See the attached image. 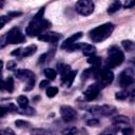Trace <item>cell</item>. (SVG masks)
Returning <instances> with one entry per match:
<instances>
[{
	"label": "cell",
	"mask_w": 135,
	"mask_h": 135,
	"mask_svg": "<svg viewBox=\"0 0 135 135\" xmlns=\"http://www.w3.org/2000/svg\"><path fill=\"white\" fill-rule=\"evenodd\" d=\"M31 135H52V132L43 128H34L30 131Z\"/></svg>",
	"instance_id": "19"
},
{
	"label": "cell",
	"mask_w": 135,
	"mask_h": 135,
	"mask_svg": "<svg viewBox=\"0 0 135 135\" xmlns=\"http://www.w3.org/2000/svg\"><path fill=\"white\" fill-rule=\"evenodd\" d=\"M21 51H22V49L14 50V52H12L11 55H12V56H21Z\"/></svg>",
	"instance_id": "42"
},
{
	"label": "cell",
	"mask_w": 135,
	"mask_h": 135,
	"mask_svg": "<svg viewBox=\"0 0 135 135\" xmlns=\"http://www.w3.org/2000/svg\"><path fill=\"white\" fill-rule=\"evenodd\" d=\"M4 4H5L4 1H0V8H2V7L4 6Z\"/></svg>",
	"instance_id": "45"
},
{
	"label": "cell",
	"mask_w": 135,
	"mask_h": 135,
	"mask_svg": "<svg viewBox=\"0 0 135 135\" xmlns=\"http://www.w3.org/2000/svg\"><path fill=\"white\" fill-rule=\"evenodd\" d=\"M7 112H8V110H7L6 108H4V107H0V118L3 117V116H5V115L7 114Z\"/></svg>",
	"instance_id": "40"
},
{
	"label": "cell",
	"mask_w": 135,
	"mask_h": 135,
	"mask_svg": "<svg viewBox=\"0 0 135 135\" xmlns=\"http://www.w3.org/2000/svg\"><path fill=\"white\" fill-rule=\"evenodd\" d=\"M134 1H130V0H127L126 2H124V4H123V6L126 7V8H131V7H133L134 6Z\"/></svg>",
	"instance_id": "37"
},
{
	"label": "cell",
	"mask_w": 135,
	"mask_h": 135,
	"mask_svg": "<svg viewBox=\"0 0 135 135\" xmlns=\"http://www.w3.org/2000/svg\"><path fill=\"white\" fill-rule=\"evenodd\" d=\"M124 61V54L123 52L116 45H113L108 51V58H107V69L115 68L120 65Z\"/></svg>",
	"instance_id": "3"
},
{
	"label": "cell",
	"mask_w": 135,
	"mask_h": 135,
	"mask_svg": "<svg viewBox=\"0 0 135 135\" xmlns=\"http://www.w3.org/2000/svg\"><path fill=\"white\" fill-rule=\"evenodd\" d=\"M7 43H6V40H5V35L4 36H2V37H0V49H3L5 45H6Z\"/></svg>",
	"instance_id": "39"
},
{
	"label": "cell",
	"mask_w": 135,
	"mask_h": 135,
	"mask_svg": "<svg viewBox=\"0 0 135 135\" xmlns=\"http://www.w3.org/2000/svg\"><path fill=\"white\" fill-rule=\"evenodd\" d=\"M134 82V74L132 69H127L122 71L118 76V83L121 88L127 89Z\"/></svg>",
	"instance_id": "9"
},
{
	"label": "cell",
	"mask_w": 135,
	"mask_h": 135,
	"mask_svg": "<svg viewBox=\"0 0 135 135\" xmlns=\"http://www.w3.org/2000/svg\"><path fill=\"white\" fill-rule=\"evenodd\" d=\"M130 93L128 91H119V92H116L115 93V98L117 100H126L128 97H129Z\"/></svg>",
	"instance_id": "27"
},
{
	"label": "cell",
	"mask_w": 135,
	"mask_h": 135,
	"mask_svg": "<svg viewBox=\"0 0 135 135\" xmlns=\"http://www.w3.org/2000/svg\"><path fill=\"white\" fill-rule=\"evenodd\" d=\"M88 111L92 114L99 115V116H112L117 112L114 105L110 104H102V105H91L88 108Z\"/></svg>",
	"instance_id": "6"
},
{
	"label": "cell",
	"mask_w": 135,
	"mask_h": 135,
	"mask_svg": "<svg viewBox=\"0 0 135 135\" xmlns=\"http://www.w3.org/2000/svg\"><path fill=\"white\" fill-rule=\"evenodd\" d=\"M83 44L84 43H80V42H75V43H73V44H71V45H69L65 50L68 51V52H75V51H78V50H81L82 49V46H83Z\"/></svg>",
	"instance_id": "28"
},
{
	"label": "cell",
	"mask_w": 135,
	"mask_h": 135,
	"mask_svg": "<svg viewBox=\"0 0 135 135\" xmlns=\"http://www.w3.org/2000/svg\"><path fill=\"white\" fill-rule=\"evenodd\" d=\"M99 91H100V89L98 88V85L96 83H94L86 88V90L83 92V96L88 101H92L98 96Z\"/></svg>",
	"instance_id": "12"
},
{
	"label": "cell",
	"mask_w": 135,
	"mask_h": 135,
	"mask_svg": "<svg viewBox=\"0 0 135 135\" xmlns=\"http://www.w3.org/2000/svg\"><path fill=\"white\" fill-rule=\"evenodd\" d=\"M2 133H3V135H15V132L9 128H7L4 131H2Z\"/></svg>",
	"instance_id": "41"
},
{
	"label": "cell",
	"mask_w": 135,
	"mask_h": 135,
	"mask_svg": "<svg viewBox=\"0 0 135 135\" xmlns=\"http://www.w3.org/2000/svg\"><path fill=\"white\" fill-rule=\"evenodd\" d=\"M44 76L47 78V80H54L57 76V72L54 69L47 68V69H44Z\"/></svg>",
	"instance_id": "24"
},
{
	"label": "cell",
	"mask_w": 135,
	"mask_h": 135,
	"mask_svg": "<svg viewBox=\"0 0 135 135\" xmlns=\"http://www.w3.org/2000/svg\"><path fill=\"white\" fill-rule=\"evenodd\" d=\"M44 15V7H41L37 14L34 16V18L32 19V21L28 23L25 33L30 36V37H34V36H39L42 34L43 31L47 30L51 26V22L46 19L43 18Z\"/></svg>",
	"instance_id": "1"
},
{
	"label": "cell",
	"mask_w": 135,
	"mask_h": 135,
	"mask_svg": "<svg viewBox=\"0 0 135 135\" xmlns=\"http://www.w3.org/2000/svg\"><path fill=\"white\" fill-rule=\"evenodd\" d=\"M95 79H96V84L98 85V88L103 89L112 83V81L114 80V74L110 69H107V68L102 70L99 69V71L97 72L95 76Z\"/></svg>",
	"instance_id": "4"
},
{
	"label": "cell",
	"mask_w": 135,
	"mask_h": 135,
	"mask_svg": "<svg viewBox=\"0 0 135 135\" xmlns=\"http://www.w3.org/2000/svg\"><path fill=\"white\" fill-rule=\"evenodd\" d=\"M5 40L7 44H18L25 41V36L18 27H13L6 33Z\"/></svg>",
	"instance_id": "7"
},
{
	"label": "cell",
	"mask_w": 135,
	"mask_h": 135,
	"mask_svg": "<svg viewBox=\"0 0 135 135\" xmlns=\"http://www.w3.org/2000/svg\"><path fill=\"white\" fill-rule=\"evenodd\" d=\"M121 133H122V135H133L134 130H133L132 127L128 126V127H124V128L121 129Z\"/></svg>",
	"instance_id": "32"
},
{
	"label": "cell",
	"mask_w": 135,
	"mask_h": 135,
	"mask_svg": "<svg viewBox=\"0 0 135 135\" xmlns=\"http://www.w3.org/2000/svg\"><path fill=\"white\" fill-rule=\"evenodd\" d=\"M57 70H58V72H59V74H60V76H61V82L64 83L65 80H66L68 75H69L70 72L72 71V70H71V66H70L69 64H64V63H61V62H60V63L57 64Z\"/></svg>",
	"instance_id": "14"
},
{
	"label": "cell",
	"mask_w": 135,
	"mask_h": 135,
	"mask_svg": "<svg viewBox=\"0 0 135 135\" xmlns=\"http://www.w3.org/2000/svg\"><path fill=\"white\" fill-rule=\"evenodd\" d=\"M15 126L19 129H23V128H28L31 126V123L26 120H23V119H18L15 121Z\"/></svg>",
	"instance_id": "30"
},
{
	"label": "cell",
	"mask_w": 135,
	"mask_h": 135,
	"mask_svg": "<svg viewBox=\"0 0 135 135\" xmlns=\"http://www.w3.org/2000/svg\"><path fill=\"white\" fill-rule=\"evenodd\" d=\"M76 74H77V71H71L70 72V74L68 75V77H66V80H65V82H64V84L65 85H68L69 88L72 85V83H73V81H74V79H75V77H76Z\"/></svg>",
	"instance_id": "26"
},
{
	"label": "cell",
	"mask_w": 135,
	"mask_h": 135,
	"mask_svg": "<svg viewBox=\"0 0 135 135\" xmlns=\"http://www.w3.org/2000/svg\"><path fill=\"white\" fill-rule=\"evenodd\" d=\"M86 126H89V127H97V126H99V120L97 118H90L89 120H86Z\"/></svg>",
	"instance_id": "35"
},
{
	"label": "cell",
	"mask_w": 135,
	"mask_h": 135,
	"mask_svg": "<svg viewBox=\"0 0 135 135\" xmlns=\"http://www.w3.org/2000/svg\"><path fill=\"white\" fill-rule=\"evenodd\" d=\"M17 103L20 107V109H25L28 107V98L25 95H20L17 98Z\"/></svg>",
	"instance_id": "21"
},
{
	"label": "cell",
	"mask_w": 135,
	"mask_h": 135,
	"mask_svg": "<svg viewBox=\"0 0 135 135\" xmlns=\"http://www.w3.org/2000/svg\"><path fill=\"white\" fill-rule=\"evenodd\" d=\"M82 37V32H77V33H75V34H73L72 36H70L68 39H65L63 42H62V44H61V49H66L69 45H71V44H73V43H75L78 39H80Z\"/></svg>",
	"instance_id": "15"
},
{
	"label": "cell",
	"mask_w": 135,
	"mask_h": 135,
	"mask_svg": "<svg viewBox=\"0 0 135 135\" xmlns=\"http://www.w3.org/2000/svg\"><path fill=\"white\" fill-rule=\"evenodd\" d=\"M98 71H99V68H97V66H92L90 69L84 70L82 72V80L83 79L86 80L89 78H95V76H96V74H97Z\"/></svg>",
	"instance_id": "16"
},
{
	"label": "cell",
	"mask_w": 135,
	"mask_h": 135,
	"mask_svg": "<svg viewBox=\"0 0 135 135\" xmlns=\"http://www.w3.org/2000/svg\"><path fill=\"white\" fill-rule=\"evenodd\" d=\"M46 56H47V53H44V54H42L40 57H39V63H41V62H44L45 61V59H46Z\"/></svg>",
	"instance_id": "43"
},
{
	"label": "cell",
	"mask_w": 135,
	"mask_h": 135,
	"mask_svg": "<svg viewBox=\"0 0 135 135\" xmlns=\"http://www.w3.org/2000/svg\"><path fill=\"white\" fill-rule=\"evenodd\" d=\"M94 3L90 0H79L78 2H76L75 5V9L78 14L82 15V16H89L94 12Z\"/></svg>",
	"instance_id": "8"
},
{
	"label": "cell",
	"mask_w": 135,
	"mask_h": 135,
	"mask_svg": "<svg viewBox=\"0 0 135 135\" xmlns=\"http://www.w3.org/2000/svg\"><path fill=\"white\" fill-rule=\"evenodd\" d=\"M0 135H3V133H2V131H0Z\"/></svg>",
	"instance_id": "47"
},
{
	"label": "cell",
	"mask_w": 135,
	"mask_h": 135,
	"mask_svg": "<svg viewBox=\"0 0 135 135\" xmlns=\"http://www.w3.org/2000/svg\"><path fill=\"white\" fill-rule=\"evenodd\" d=\"M19 113L25 114V115H33V114H35V110H34L33 108L27 107V108H25V109H21V111H19Z\"/></svg>",
	"instance_id": "34"
},
{
	"label": "cell",
	"mask_w": 135,
	"mask_h": 135,
	"mask_svg": "<svg viewBox=\"0 0 135 135\" xmlns=\"http://www.w3.org/2000/svg\"><path fill=\"white\" fill-rule=\"evenodd\" d=\"M62 38V35L60 33H56V32H50V33H45V34H41L38 36V39L40 41H44V42H57Z\"/></svg>",
	"instance_id": "11"
},
{
	"label": "cell",
	"mask_w": 135,
	"mask_h": 135,
	"mask_svg": "<svg viewBox=\"0 0 135 135\" xmlns=\"http://www.w3.org/2000/svg\"><path fill=\"white\" fill-rule=\"evenodd\" d=\"M60 115L63 121L65 122H71L74 121L77 118V112L76 110L71 107V105H61L60 107Z\"/></svg>",
	"instance_id": "10"
},
{
	"label": "cell",
	"mask_w": 135,
	"mask_h": 135,
	"mask_svg": "<svg viewBox=\"0 0 135 135\" xmlns=\"http://www.w3.org/2000/svg\"><path fill=\"white\" fill-rule=\"evenodd\" d=\"M17 68V62L16 61H14V60H9L8 62H7V70H14V69H16Z\"/></svg>",
	"instance_id": "36"
},
{
	"label": "cell",
	"mask_w": 135,
	"mask_h": 135,
	"mask_svg": "<svg viewBox=\"0 0 135 135\" xmlns=\"http://www.w3.org/2000/svg\"><path fill=\"white\" fill-rule=\"evenodd\" d=\"M112 123L114 127H116L117 129H119V127H128L130 123V119L127 116L123 115H118L112 118Z\"/></svg>",
	"instance_id": "13"
},
{
	"label": "cell",
	"mask_w": 135,
	"mask_h": 135,
	"mask_svg": "<svg viewBox=\"0 0 135 135\" xmlns=\"http://www.w3.org/2000/svg\"><path fill=\"white\" fill-rule=\"evenodd\" d=\"M99 135H113V133H111V132H103V133H101Z\"/></svg>",
	"instance_id": "44"
},
{
	"label": "cell",
	"mask_w": 135,
	"mask_h": 135,
	"mask_svg": "<svg viewBox=\"0 0 135 135\" xmlns=\"http://www.w3.org/2000/svg\"><path fill=\"white\" fill-rule=\"evenodd\" d=\"M88 62H89L90 64H93V66H97V68H99V65H100V63H101V58L98 57V56H95V55H94V56L89 57Z\"/></svg>",
	"instance_id": "25"
},
{
	"label": "cell",
	"mask_w": 135,
	"mask_h": 135,
	"mask_svg": "<svg viewBox=\"0 0 135 135\" xmlns=\"http://www.w3.org/2000/svg\"><path fill=\"white\" fill-rule=\"evenodd\" d=\"M120 7H121V2H120V1H118V0H116V1L112 2V3L110 4V6L108 7V14L112 15V14L116 13Z\"/></svg>",
	"instance_id": "20"
},
{
	"label": "cell",
	"mask_w": 135,
	"mask_h": 135,
	"mask_svg": "<svg viewBox=\"0 0 135 135\" xmlns=\"http://www.w3.org/2000/svg\"><path fill=\"white\" fill-rule=\"evenodd\" d=\"M49 84H50V80H42L41 82H40V89H44V88H47L49 86Z\"/></svg>",
	"instance_id": "38"
},
{
	"label": "cell",
	"mask_w": 135,
	"mask_h": 135,
	"mask_svg": "<svg viewBox=\"0 0 135 135\" xmlns=\"http://www.w3.org/2000/svg\"><path fill=\"white\" fill-rule=\"evenodd\" d=\"M3 26H4V24H2V23H0V30H1V28H2Z\"/></svg>",
	"instance_id": "46"
},
{
	"label": "cell",
	"mask_w": 135,
	"mask_h": 135,
	"mask_svg": "<svg viewBox=\"0 0 135 135\" xmlns=\"http://www.w3.org/2000/svg\"><path fill=\"white\" fill-rule=\"evenodd\" d=\"M37 51V45L36 44H31L24 49H22L21 51V57H30L32 55H34Z\"/></svg>",
	"instance_id": "18"
},
{
	"label": "cell",
	"mask_w": 135,
	"mask_h": 135,
	"mask_svg": "<svg viewBox=\"0 0 135 135\" xmlns=\"http://www.w3.org/2000/svg\"><path fill=\"white\" fill-rule=\"evenodd\" d=\"M121 45H122V47H123L127 52H132V51L134 50V47H135L134 42H133L132 40H130V39L122 40V41H121Z\"/></svg>",
	"instance_id": "22"
},
{
	"label": "cell",
	"mask_w": 135,
	"mask_h": 135,
	"mask_svg": "<svg viewBox=\"0 0 135 135\" xmlns=\"http://www.w3.org/2000/svg\"><path fill=\"white\" fill-rule=\"evenodd\" d=\"M58 93V89L56 86H47L46 89V96L50 97V98H53L57 95Z\"/></svg>",
	"instance_id": "29"
},
{
	"label": "cell",
	"mask_w": 135,
	"mask_h": 135,
	"mask_svg": "<svg viewBox=\"0 0 135 135\" xmlns=\"http://www.w3.org/2000/svg\"><path fill=\"white\" fill-rule=\"evenodd\" d=\"M4 90H6L8 93H12L14 91V80H13V77H7L4 80Z\"/></svg>",
	"instance_id": "23"
},
{
	"label": "cell",
	"mask_w": 135,
	"mask_h": 135,
	"mask_svg": "<svg viewBox=\"0 0 135 135\" xmlns=\"http://www.w3.org/2000/svg\"><path fill=\"white\" fill-rule=\"evenodd\" d=\"M114 28H115V25L112 22H107L99 26H96L90 31L89 33L90 39L93 42H102L112 35Z\"/></svg>",
	"instance_id": "2"
},
{
	"label": "cell",
	"mask_w": 135,
	"mask_h": 135,
	"mask_svg": "<svg viewBox=\"0 0 135 135\" xmlns=\"http://www.w3.org/2000/svg\"><path fill=\"white\" fill-rule=\"evenodd\" d=\"M82 54L84 56H88V57H91V56H94L95 53H96V47L93 45V44H88V43H84L82 49Z\"/></svg>",
	"instance_id": "17"
},
{
	"label": "cell",
	"mask_w": 135,
	"mask_h": 135,
	"mask_svg": "<svg viewBox=\"0 0 135 135\" xmlns=\"http://www.w3.org/2000/svg\"><path fill=\"white\" fill-rule=\"evenodd\" d=\"M2 72H3V61L0 60V90H4V80L2 78Z\"/></svg>",
	"instance_id": "33"
},
{
	"label": "cell",
	"mask_w": 135,
	"mask_h": 135,
	"mask_svg": "<svg viewBox=\"0 0 135 135\" xmlns=\"http://www.w3.org/2000/svg\"><path fill=\"white\" fill-rule=\"evenodd\" d=\"M77 128L76 127H68L62 131V135H76Z\"/></svg>",
	"instance_id": "31"
},
{
	"label": "cell",
	"mask_w": 135,
	"mask_h": 135,
	"mask_svg": "<svg viewBox=\"0 0 135 135\" xmlns=\"http://www.w3.org/2000/svg\"><path fill=\"white\" fill-rule=\"evenodd\" d=\"M15 76L18 79L26 82V84H25V86L23 89L25 92H28V91H31L34 88L36 77H35V74L31 70H25V69H23V70H17L16 73H15Z\"/></svg>",
	"instance_id": "5"
}]
</instances>
